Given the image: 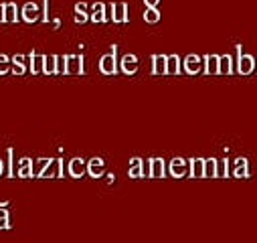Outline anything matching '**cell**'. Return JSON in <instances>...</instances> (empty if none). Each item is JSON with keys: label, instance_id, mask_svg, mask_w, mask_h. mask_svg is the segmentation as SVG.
<instances>
[{"label": "cell", "instance_id": "cell-33", "mask_svg": "<svg viewBox=\"0 0 257 243\" xmlns=\"http://www.w3.org/2000/svg\"><path fill=\"white\" fill-rule=\"evenodd\" d=\"M43 23H49V0H43V16H41Z\"/></svg>", "mask_w": 257, "mask_h": 243}, {"label": "cell", "instance_id": "cell-36", "mask_svg": "<svg viewBox=\"0 0 257 243\" xmlns=\"http://www.w3.org/2000/svg\"><path fill=\"white\" fill-rule=\"evenodd\" d=\"M0 23H4V4L0 2Z\"/></svg>", "mask_w": 257, "mask_h": 243}, {"label": "cell", "instance_id": "cell-2", "mask_svg": "<svg viewBox=\"0 0 257 243\" xmlns=\"http://www.w3.org/2000/svg\"><path fill=\"white\" fill-rule=\"evenodd\" d=\"M235 51H237V71H239L241 75L253 73V71H255V63H257V59H255L253 55H249V53H243V51H241V45L235 47Z\"/></svg>", "mask_w": 257, "mask_h": 243}, {"label": "cell", "instance_id": "cell-7", "mask_svg": "<svg viewBox=\"0 0 257 243\" xmlns=\"http://www.w3.org/2000/svg\"><path fill=\"white\" fill-rule=\"evenodd\" d=\"M67 170H69V176H71V179H81V176L87 174V162H85L81 156H75V158L69 160Z\"/></svg>", "mask_w": 257, "mask_h": 243}, {"label": "cell", "instance_id": "cell-13", "mask_svg": "<svg viewBox=\"0 0 257 243\" xmlns=\"http://www.w3.org/2000/svg\"><path fill=\"white\" fill-rule=\"evenodd\" d=\"M112 20L114 23H128V4L126 2L112 4Z\"/></svg>", "mask_w": 257, "mask_h": 243}, {"label": "cell", "instance_id": "cell-21", "mask_svg": "<svg viewBox=\"0 0 257 243\" xmlns=\"http://www.w3.org/2000/svg\"><path fill=\"white\" fill-rule=\"evenodd\" d=\"M18 6L14 2H4V23H18Z\"/></svg>", "mask_w": 257, "mask_h": 243}, {"label": "cell", "instance_id": "cell-8", "mask_svg": "<svg viewBox=\"0 0 257 243\" xmlns=\"http://www.w3.org/2000/svg\"><path fill=\"white\" fill-rule=\"evenodd\" d=\"M16 176L18 179H35V160L25 156L18 160V168H16Z\"/></svg>", "mask_w": 257, "mask_h": 243}, {"label": "cell", "instance_id": "cell-25", "mask_svg": "<svg viewBox=\"0 0 257 243\" xmlns=\"http://www.w3.org/2000/svg\"><path fill=\"white\" fill-rule=\"evenodd\" d=\"M205 179H217V158H205Z\"/></svg>", "mask_w": 257, "mask_h": 243}, {"label": "cell", "instance_id": "cell-29", "mask_svg": "<svg viewBox=\"0 0 257 243\" xmlns=\"http://www.w3.org/2000/svg\"><path fill=\"white\" fill-rule=\"evenodd\" d=\"M12 69V59L8 55H0V75H6Z\"/></svg>", "mask_w": 257, "mask_h": 243}, {"label": "cell", "instance_id": "cell-19", "mask_svg": "<svg viewBox=\"0 0 257 243\" xmlns=\"http://www.w3.org/2000/svg\"><path fill=\"white\" fill-rule=\"evenodd\" d=\"M190 176L205 179V158H190Z\"/></svg>", "mask_w": 257, "mask_h": 243}, {"label": "cell", "instance_id": "cell-1", "mask_svg": "<svg viewBox=\"0 0 257 243\" xmlns=\"http://www.w3.org/2000/svg\"><path fill=\"white\" fill-rule=\"evenodd\" d=\"M118 69H120V63H118V47L112 45V51L99 59V71H101L103 75H116Z\"/></svg>", "mask_w": 257, "mask_h": 243}, {"label": "cell", "instance_id": "cell-4", "mask_svg": "<svg viewBox=\"0 0 257 243\" xmlns=\"http://www.w3.org/2000/svg\"><path fill=\"white\" fill-rule=\"evenodd\" d=\"M203 67H205V59H201V57L195 55V53H190V55H186V57L182 59V71H186L188 75L201 73Z\"/></svg>", "mask_w": 257, "mask_h": 243}, {"label": "cell", "instance_id": "cell-5", "mask_svg": "<svg viewBox=\"0 0 257 243\" xmlns=\"http://www.w3.org/2000/svg\"><path fill=\"white\" fill-rule=\"evenodd\" d=\"M83 55H65V75H83Z\"/></svg>", "mask_w": 257, "mask_h": 243}, {"label": "cell", "instance_id": "cell-30", "mask_svg": "<svg viewBox=\"0 0 257 243\" xmlns=\"http://www.w3.org/2000/svg\"><path fill=\"white\" fill-rule=\"evenodd\" d=\"M6 229H10L8 211H6V209H0V231H6Z\"/></svg>", "mask_w": 257, "mask_h": 243}, {"label": "cell", "instance_id": "cell-24", "mask_svg": "<svg viewBox=\"0 0 257 243\" xmlns=\"http://www.w3.org/2000/svg\"><path fill=\"white\" fill-rule=\"evenodd\" d=\"M87 20H89L87 4H85V2H77V4H75V23H77V25H85Z\"/></svg>", "mask_w": 257, "mask_h": 243}, {"label": "cell", "instance_id": "cell-17", "mask_svg": "<svg viewBox=\"0 0 257 243\" xmlns=\"http://www.w3.org/2000/svg\"><path fill=\"white\" fill-rule=\"evenodd\" d=\"M29 61H31V73H33V75L43 73V69H45V55L31 53V55H29Z\"/></svg>", "mask_w": 257, "mask_h": 243}, {"label": "cell", "instance_id": "cell-28", "mask_svg": "<svg viewBox=\"0 0 257 243\" xmlns=\"http://www.w3.org/2000/svg\"><path fill=\"white\" fill-rule=\"evenodd\" d=\"M53 160H55V158H39V160L35 162V179H39V176H41V172L45 170V168H47V166H49Z\"/></svg>", "mask_w": 257, "mask_h": 243}, {"label": "cell", "instance_id": "cell-23", "mask_svg": "<svg viewBox=\"0 0 257 243\" xmlns=\"http://www.w3.org/2000/svg\"><path fill=\"white\" fill-rule=\"evenodd\" d=\"M57 69H59V55H45V69H43V73L55 75Z\"/></svg>", "mask_w": 257, "mask_h": 243}, {"label": "cell", "instance_id": "cell-6", "mask_svg": "<svg viewBox=\"0 0 257 243\" xmlns=\"http://www.w3.org/2000/svg\"><path fill=\"white\" fill-rule=\"evenodd\" d=\"M43 14H41V8H39V4L37 2H25L23 4V8H20V18L25 20V23H37V20L41 18Z\"/></svg>", "mask_w": 257, "mask_h": 243}, {"label": "cell", "instance_id": "cell-15", "mask_svg": "<svg viewBox=\"0 0 257 243\" xmlns=\"http://www.w3.org/2000/svg\"><path fill=\"white\" fill-rule=\"evenodd\" d=\"M128 176H130V179H142V176H146L142 158L134 156V158L130 160V168H128Z\"/></svg>", "mask_w": 257, "mask_h": 243}, {"label": "cell", "instance_id": "cell-12", "mask_svg": "<svg viewBox=\"0 0 257 243\" xmlns=\"http://www.w3.org/2000/svg\"><path fill=\"white\" fill-rule=\"evenodd\" d=\"M89 20H91V23H105V20H108V4L95 2V4L91 6Z\"/></svg>", "mask_w": 257, "mask_h": 243}, {"label": "cell", "instance_id": "cell-37", "mask_svg": "<svg viewBox=\"0 0 257 243\" xmlns=\"http://www.w3.org/2000/svg\"><path fill=\"white\" fill-rule=\"evenodd\" d=\"M2 174H4V162L0 160V176H2Z\"/></svg>", "mask_w": 257, "mask_h": 243}, {"label": "cell", "instance_id": "cell-3", "mask_svg": "<svg viewBox=\"0 0 257 243\" xmlns=\"http://www.w3.org/2000/svg\"><path fill=\"white\" fill-rule=\"evenodd\" d=\"M168 174L172 176V179H184L186 174L190 176V160H184L180 156L172 158L168 164Z\"/></svg>", "mask_w": 257, "mask_h": 243}, {"label": "cell", "instance_id": "cell-26", "mask_svg": "<svg viewBox=\"0 0 257 243\" xmlns=\"http://www.w3.org/2000/svg\"><path fill=\"white\" fill-rule=\"evenodd\" d=\"M229 158H223V160H217V179H227V176H231L229 172Z\"/></svg>", "mask_w": 257, "mask_h": 243}, {"label": "cell", "instance_id": "cell-18", "mask_svg": "<svg viewBox=\"0 0 257 243\" xmlns=\"http://www.w3.org/2000/svg\"><path fill=\"white\" fill-rule=\"evenodd\" d=\"M166 63H168V55H154L152 57V73L166 75Z\"/></svg>", "mask_w": 257, "mask_h": 243}, {"label": "cell", "instance_id": "cell-31", "mask_svg": "<svg viewBox=\"0 0 257 243\" xmlns=\"http://www.w3.org/2000/svg\"><path fill=\"white\" fill-rule=\"evenodd\" d=\"M14 148H8V176L14 179Z\"/></svg>", "mask_w": 257, "mask_h": 243}, {"label": "cell", "instance_id": "cell-20", "mask_svg": "<svg viewBox=\"0 0 257 243\" xmlns=\"http://www.w3.org/2000/svg\"><path fill=\"white\" fill-rule=\"evenodd\" d=\"M182 71V61L178 55H168V63H166V73L168 75H178Z\"/></svg>", "mask_w": 257, "mask_h": 243}, {"label": "cell", "instance_id": "cell-27", "mask_svg": "<svg viewBox=\"0 0 257 243\" xmlns=\"http://www.w3.org/2000/svg\"><path fill=\"white\" fill-rule=\"evenodd\" d=\"M144 20L148 25H156L160 20V10L158 8H146L144 10Z\"/></svg>", "mask_w": 257, "mask_h": 243}, {"label": "cell", "instance_id": "cell-14", "mask_svg": "<svg viewBox=\"0 0 257 243\" xmlns=\"http://www.w3.org/2000/svg\"><path fill=\"white\" fill-rule=\"evenodd\" d=\"M231 176L235 179H247L249 176V168H247V158H237L233 162V170H231Z\"/></svg>", "mask_w": 257, "mask_h": 243}, {"label": "cell", "instance_id": "cell-10", "mask_svg": "<svg viewBox=\"0 0 257 243\" xmlns=\"http://www.w3.org/2000/svg\"><path fill=\"white\" fill-rule=\"evenodd\" d=\"M148 166H150V170H148L150 179H164L166 176V162L162 158H150Z\"/></svg>", "mask_w": 257, "mask_h": 243}, {"label": "cell", "instance_id": "cell-9", "mask_svg": "<svg viewBox=\"0 0 257 243\" xmlns=\"http://www.w3.org/2000/svg\"><path fill=\"white\" fill-rule=\"evenodd\" d=\"M138 65H140V61H138L136 55L126 53V55L122 57V61H120V69H122V73H126V75H134V73L138 71Z\"/></svg>", "mask_w": 257, "mask_h": 243}, {"label": "cell", "instance_id": "cell-32", "mask_svg": "<svg viewBox=\"0 0 257 243\" xmlns=\"http://www.w3.org/2000/svg\"><path fill=\"white\" fill-rule=\"evenodd\" d=\"M10 73H14V75H25V73H27V65H25V63H14V61H12V69H10Z\"/></svg>", "mask_w": 257, "mask_h": 243}, {"label": "cell", "instance_id": "cell-11", "mask_svg": "<svg viewBox=\"0 0 257 243\" xmlns=\"http://www.w3.org/2000/svg\"><path fill=\"white\" fill-rule=\"evenodd\" d=\"M87 174L91 176V179H101V176L105 174V162H103V158L93 156L87 162Z\"/></svg>", "mask_w": 257, "mask_h": 243}, {"label": "cell", "instance_id": "cell-22", "mask_svg": "<svg viewBox=\"0 0 257 243\" xmlns=\"http://www.w3.org/2000/svg\"><path fill=\"white\" fill-rule=\"evenodd\" d=\"M235 71L233 67V57L231 55H221L219 57V73L221 75H231Z\"/></svg>", "mask_w": 257, "mask_h": 243}, {"label": "cell", "instance_id": "cell-16", "mask_svg": "<svg viewBox=\"0 0 257 243\" xmlns=\"http://www.w3.org/2000/svg\"><path fill=\"white\" fill-rule=\"evenodd\" d=\"M219 57H221V55H205V57H203V59H205L203 71H205L207 75H217V73H219Z\"/></svg>", "mask_w": 257, "mask_h": 243}, {"label": "cell", "instance_id": "cell-34", "mask_svg": "<svg viewBox=\"0 0 257 243\" xmlns=\"http://www.w3.org/2000/svg\"><path fill=\"white\" fill-rule=\"evenodd\" d=\"M158 2H160V0H144L146 8H158Z\"/></svg>", "mask_w": 257, "mask_h": 243}, {"label": "cell", "instance_id": "cell-35", "mask_svg": "<svg viewBox=\"0 0 257 243\" xmlns=\"http://www.w3.org/2000/svg\"><path fill=\"white\" fill-rule=\"evenodd\" d=\"M12 61H14V63H25V65H27V57H25V55H20V53H18V55H14V57H12Z\"/></svg>", "mask_w": 257, "mask_h": 243}]
</instances>
